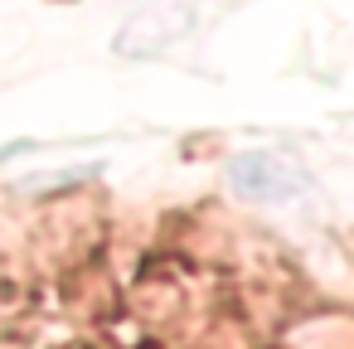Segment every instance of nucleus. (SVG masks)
I'll use <instances>...</instances> for the list:
<instances>
[{
    "label": "nucleus",
    "mask_w": 354,
    "mask_h": 349,
    "mask_svg": "<svg viewBox=\"0 0 354 349\" xmlns=\"http://www.w3.org/2000/svg\"><path fill=\"white\" fill-rule=\"evenodd\" d=\"M194 25H199V6H189V0H160V6L131 15L117 30V54H127V59L160 54V49L180 44V39H189Z\"/></svg>",
    "instance_id": "1"
},
{
    "label": "nucleus",
    "mask_w": 354,
    "mask_h": 349,
    "mask_svg": "<svg viewBox=\"0 0 354 349\" xmlns=\"http://www.w3.org/2000/svg\"><path fill=\"white\" fill-rule=\"evenodd\" d=\"M233 180H238L248 194H257V199H277V194H291V189L301 185V175H296L286 160H277V155H248V160L233 170Z\"/></svg>",
    "instance_id": "2"
}]
</instances>
